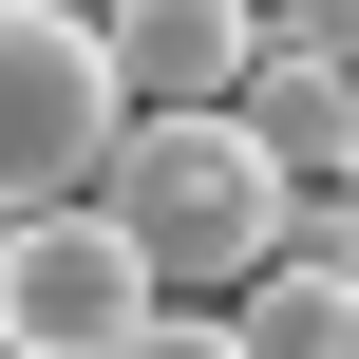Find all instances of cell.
Returning a JSON list of instances; mask_svg holds the SVG:
<instances>
[{
    "label": "cell",
    "mask_w": 359,
    "mask_h": 359,
    "mask_svg": "<svg viewBox=\"0 0 359 359\" xmlns=\"http://www.w3.org/2000/svg\"><path fill=\"white\" fill-rule=\"evenodd\" d=\"M114 359H246V341H227V303H151V322H133Z\"/></svg>",
    "instance_id": "ba28073f"
},
{
    "label": "cell",
    "mask_w": 359,
    "mask_h": 359,
    "mask_svg": "<svg viewBox=\"0 0 359 359\" xmlns=\"http://www.w3.org/2000/svg\"><path fill=\"white\" fill-rule=\"evenodd\" d=\"M341 265H359V246H341Z\"/></svg>",
    "instance_id": "30bf717a"
},
{
    "label": "cell",
    "mask_w": 359,
    "mask_h": 359,
    "mask_svg": "<svg viewBox=\"0 0 359 359\" xmlns=\"http://www.w3.org/2000/svg\"><path fill=\"white\" fill-rule=\"evenodd\" d=\"M114 133H133V95H114L95 19L76 0H0V208H76Z\"/></svg>",
    "instance_id": "7a4b0ae2"
},
{
    "label": "cell",
    "mask_w": 359,
    "mask_h": 359,
    "mask_svg": "<svg viewBox=\"0 0 359 359\" xmlns=\"http://www.w3.org/2000/svg\"><path fill=\"white\" fill-rule=\"evenodd\" d=\"M0 359H38V341H0Z\"/></svg>",
    "instance_id": "9c48e42d"
},
{
    "label": "cell",
    "mask_w": 359,
    "mask_h": 359,
    "mask_svg": "<svg viewBox=\"0 0 359 359\" xmlns=\"http://www.w3.org/2000/svg\"><path fill=\"white\" fill-rule=\"evenodd\" d=\"M227 114H246V151H284V189H322L359 151V76H303L284 38H246V76H227Z\"/></svg>",
    "instance_id": "5b68a950"
},
{
    "label": "cell",
    "mask_w": 359,
    "mask_h": 359,
    "mask_svg": "<svg viewBox=\"0 0 359 359\" xmlns=\"http://www.w3.org/2000/svg\"><path fill=\"white\" fill-rule=\"evenodd\" d=\"M95 208H114V246L151 265V303H208V284H246V265H284V151H246V114H133L114 151H95Z\"/></svg>",
    "instance_id": "6da1fadb"
},
{
    "label": "cell",
    "mask_w": 359,
    "mask_h": 359,
    "mask_svg": "<svg viewBox=\"0 0 359 359\" xmlns=\"http://www.w3.org/2000/svg\"><path fill=\"white\" fill-rule=\"evenodd\" d=\"M265 38H284L303 76H359V0H265Z\"/></svg>",
    "instance_id": "52a82bcc"
},
{
    "label": "cell",
    "mask_w": 359,
    "mask_h": 359,
    "mask_svg": "<svg viewBox=\"0 0 359 359\" xmlns=\"http://www.w3.org/2000/svg\"><path fill=\"white\" fill-rule=\"evenodd\" d=\"M246 38H265V0H114V19H95V57H114L133 114H227Z\"/></svg>",
    "instance_id": "277c9868"
},
{
    "label": "cell",
    "mask_w": 359,
    "mask_h": 359,
    "mask_svg": "<svg viewBox=\"0 0 359 359\" xmlns=\"http://www.w3.org/2000/svg\"><path fill=\"white\" fill-rule=\"evenodd\" d=\"M151 322V265L114 246V208L76 189V208H0V341H38V359H114Z\"/></svg>",
    "instance_id": "3957f363"
},
{
    "label": "cell",
    "mask_w": 359,
    "mask_h": 359,
    "mask_svg": "<svg viewBox=\"0 0 359 359\" xmlns=\"http://www.w3.org/2000/svg\"><path fill=\"white\" fill-rule=\"evenodd\" d=\"M227 341L246 359H359V265H303V246L246 265V284H227Z\"/></svg>",
    "instance_id": "8992f818"
}]
</instances>
